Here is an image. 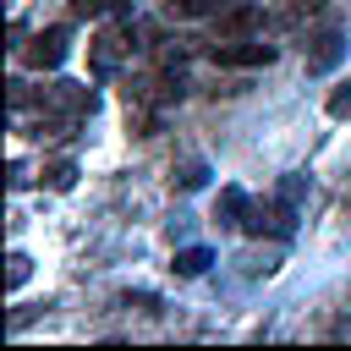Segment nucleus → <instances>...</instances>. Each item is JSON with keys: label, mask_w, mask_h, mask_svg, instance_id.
Returning <instances> with one entry per match:
<instances>
[{"label": "nucleus", "mask_w": 351, "mask_h": 351, "mask_svg": "<svg viewBox=\"0 0 351 351\" xmlns=\"http://www.w3.org/2000/svg\"><path fill=\"white\" fill-rule=\"evenodd\" d=\"M241 230H247V236H280V241H285V236L296 230V208H291L285 197H274V203H252L247 219H241Z\"/></svg>", "instance_id": "1"}, {"label": "nucleus", "mask_w": 351, "mask_h": 351, "mask_svg": "<svg viewBox=\"0 0 351 351\" xmlns=\"http://www.w3.org/2000/svg\"><path fill=\"white\" fill-rule=\"evenodd\" d=\"M208 60H214V66H241V71H252V66H269V60H274V44L225 38V44H214V49H208Z\"/></svg>", "instance_id": "2"}, {"label": "nucleus", "mask_w": 351, "mask_h": 351, "mask_svg": "<svg viewBox=\"0 0 351 351\" xmlns=\"http://www.w3.org/2000/svg\"><path fill=\"white\" fill-rule=\"evenodd\" d=\"M66 55H71V33H66V27H44V33L27 44V66H33V71H55Z\"/></svg>", "instance_id": "3"}, {"label": "nucleus", "mask_w": 351, "mask_h": 351, "mask_svg": "<svg viewBox=\"0 0 351 351\" xmlns=\"http://www.w3.org/2000/svg\"><path fill=\"white\" fill-rule=\"evenodd\" d=\"M38 110H93V93L82 88V82H49L44 93H38Z\"/></svg>", "instance_id": "4"}, {"label": "nucleus", "mask_w": 351, "mask_h": 351, "mask_svg": "<svg viewBox=\"0 0 351 351\" xmlns=\"http://www.w3.org/2000/svg\"><path fill=\"white\" fill-rule=\"evenodd\" d=\"M340 55H346V33H340V27H329V33L313 44L307 71H313V77H324V71H335V66H340Z\"/></svg>", "instance_id": "5"}, {"label": "nucleus", "mask_w": 351, "mask_h": 351, "mask_svg": "<svg viewBox=\"0 0 351 351\" xmlns=\"http://www.w3.org/2000/svg\"><path fill=\"white\" fill-rule=\"evenodd\" d=\"M258 22H263L258 5H225V11H219V33H225V38H241V33H252Z\"/></svg>", "instance_id": "6"}, {"label": "nucleus", "mask_w": 351, "mask_h": 351, "mask_svg": "<svg viewBox=\"0 0 351 351\" xmlns=\"http://www.w3.org/2000/svg\"><path fill=\"white\" fill-rule=\"evenodd\" d=\"M247 208H252V197H247L241 186H225V192H219V203H214V225H241V219H247Z\"/></svg>", "instance_id": "7"}, {"label": "nucleus", "mask_w": 351, "mask_h": 351, "mask_svg": "<svg viewBox=\"0 0 351 351\" xmlns=\"http://www.w3.org/2000/svg\"><path fill=\"white\" fill-rule=\"evenodd\" d=\"M230 0H165V16L170 22H197V16H219Z\"/></svg>", "instance_id": "8"}, {"label": "nucleus", "mask_w": 351, "mask_h": 351, "mask_svg": "<svg viewBox=\"0 0 351 351\" xmlns=\"http://www.w3.org/2000/svg\"><path fill=\"white\" fill-rule=\"evenodd\" d=\"M126 38H132V33H104V38L93 44V66H99V71H115V66H121V55H132V44H126Z\"/></svg>", "instance_id": "9"}, {"label": "nucleus", "mask_w": 351, "mask_h": 351, "mask_svg": "<svg viewBox=\"0 0 351 351\" xmlns=\"http://www.w3.org/2000/svg\"><path fill=\"white\" fill-rule=\"evenodd\" d=\"M208 263H214V252H208V247H181L170 269H176L181 280H197V274H208Z\"/></svg>", "instance_id": "10"}, {"label": "nucleus", "mask_w": 351, "mask_h": 351, "mask_svg": "<svg viewBox=\"0 0 351 351\" xmlns=\"http://www.w3.org/2000/svg\"><path fill=\"white\" fill-rule=\"evenodd\" d=\"M181 192H197V186H208V165L203 159H186V165H176V176H170Z\"/></svg>", "instance_id": "11"}, {"label": "nucleus", "mask_w": 351, "mask_h": 351, "mask_svg": "<svg viewBox=\"0 0 351 351\" xmlns=\"http://www.w3.org/2000/svg\"><path fill=\"white\" fill-rule=\"evenodd\" d=\"M44 186H49V192H71V186H77V165H71V159H55V165L44 170Z\"/></svg>", "instance_id": "12"}, {"label": "nucleus", "mask_w": 351, "mask_h": 351, "mask_svg": "<svg viewBox=\"0 0 351 351\" xmlns=\"http://www.w3.org/2000/svg\"><path fill=\"white\" fill-rule=\"evenodd\" d=\"M27 274H33V258H27V252H11V258H5V285L16 291V285H27Z\"/></svg>", "instance_id": "13"}, {"label": "nucleus", "mask_w": 351, "mask_h": 351, "mask_svg": "<svg viewBox=\"0 0 351 351\" xmlns=\"http://www.w3.org/2000/svg\"><path fill=\"white\" fill-rule=\"evenodd\" d=\"M274 197H285V203H291V208H296V203H302V197H307V176H285V181H280V192H274Z\"/></svg>", "instance_id": "14"}, {"label": "nucleus", "mask_w": 351, "mask_h": 351, "mask_svg": "<svg viewBox=\"0 0 351 351\" xmlns=\"http://www.w3.org/2000/svg\"><path fill=\"white\" fill-rule=\"evenodd\" d=\"M126 0H71V11L77 16H104V11H121Z\"/></svg>", "instance_id": "15"}, {"label": "nucleus", "mask_w": 351, "mask_h": 351, "mask_svg": "<svg viewBox=\"0 0 351 351\" xmlns=\"http://www.w3.org/2000/svg\"><path fill=\"white\" fill-rule=\"evenodd\" d=\"M329 115H335V121H346V115H351V82H340V88L329 93Z\"/></svg>", "instance_id": "16"}, {"label": "nucleus", "mask_w": 351, "mask_h": 351, "mask_svg": "<svg viewBox=\"0 0 351 351\" xmlns=\"http://www.w3.org/2000/svg\"><path fill=\"white\" fill-rule=\"evenodd\" d=\"M296 5H318V0H296Z\"/></svg>", "instance_id": "17"}]
</instances>
